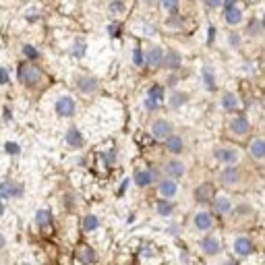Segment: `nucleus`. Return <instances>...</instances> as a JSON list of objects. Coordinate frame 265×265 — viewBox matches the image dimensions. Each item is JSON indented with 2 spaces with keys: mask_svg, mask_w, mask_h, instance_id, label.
I'll use <instances>...</instances> for the list:
<instances>
[{
  "mask_svg": "<svg viewBox=\"0 0 265 265\" xmlns=\"http://www.w3.org/2000/svg\"><path fill=\"white\" fill-rule=\"evenodd\" d=\"M17 79H19V83L23 85V87H37L39 83H42V79H44V75H42V71L35 67V65H29V63H23V65H19V69H17Z\"/></svg>",
  "mask_w": 265,
  "mask_h": 265,
  "instance_id": "obj_1",
  "label": "nucleus"
},
{
  "mask_svg": "<svg viewBox=\"0 0 265 265\" xmlns=\"http://www.w3.org/2000/svg\"><path fill=\"white\" fill-rule=\"evenodd\" d=\"M214 157H216V162H220L222 166H234V164L240 162V151L234 145H226V143L222 145V143H218L214 147Z\"/></svg>",
  "mask_w": 265,
  "mask_h": 265,
  "instance_id": "obj_2",
  "label": "nucleus"
},
{
  "mask_svg": "<svg viewBox=\"0 0 265 265\" xmlns=\"http://www.w3.org/2000/svg\"><path fill=\"white\" fill-rule=\"evenodd\" d=\"M242 178H244V172H242V168H238L236 164H234V166H224V168L218 172V182H220L222 187H226V189L238 187V185L242 182Z\"/></svg>",
  "mask_w": 265,
  "mask_h": 265,
  "instance_id": "obj_3",
  "label": "nucleus"
},
{
  "mask_svg": "<svg viewBox=\"0 0 265 265\" xmlns=\"http://www.w3.org/2000/svg\"><path fill=\"white\" fill-rule=\"evenodd\" d=\"M162 172H164V176L178 180V178H182V176L187 174V164L180 160V157L168 155L166 160L162 162Z\"/></svg>",
  "mask_w": 265,
  "mask_h": 265,
  "instance_id": "obj_4",
  "label": "nucleus"
},
{
  "mask_svg": "<svg viewBox=\"0 0 265 265\" xmlns=\"http://www.w3.org/2000/svg\"><path fill=\"white\" fill-rule=\"evenodd\" d=\"M149 133H151V137L155 141H164L174 133V125L168 118H155L149 125Z\"/></svg>",
  "mask_w": 265,
  "mask_h": 265,
  "instance_id": "obj_5",
  "label": "nucleus"
},
{
  "mask_svg": "<svg viewBox=\"0 0 265 265\" xmlns=\"http://www.w3.org/2000/svg\"><path fill=\"white\" fill-rule=\"evenodd\" d=\"M73 81H75V87L79 89V93H83V95H95V93L99 91V83H97V79L91 77V75L79 73V75L73 77Z\"/></svg>",
  "mask_w": 265,
  "mask_h": 265,
  "instance_id": "obj_6",
  "label": "nucleus"
},
{
  "mask_svg": "<svg viewBox=\"0 0 265 265\" xmlns=\"http://www.w3.org/2000/svg\"><path fill=\"white\" fill-rule=\"evenodd\" d=\"M228 133H230L232 137H238V139L247 137V135L251 133V123H249V118H247L244 114L232 116V118L228 120Z\"/></svg>",
  "mask_w": 265,
  "mask_h": 265,
  "instance_id": "obj_7",
  "label": "nucleus"
},
{
  "mask_svg": "<svg viewBox=\"0 0 265 265\" xmlns=\"http://www.w3.org/2000/svg\"><path fill=\"white\" fill-rule=\"evenodd\" d=\"M23 195H25L23 182H17L11 178L0 182V199H21Z\"/></svg>",
  "mask_w": 265,
  "mask_h": 265,
  "instance_id": "obj_8",
  "label": "nucleus"
},
{
  "mask_svg": "<svg viewBox=\"0 0 265 265\" xmlns=\"http://www.w3.org/2000/svg\"><path fill=\"white\" fill-rule=\"evenodd\" d=\"M54 112H56V116H60V118H71V116H75V112H77V101H75L71 95H60V97L56 99V104H54Z\"/></svg>",
  "mask_w": 265,
  "mask_h": 265,
  "instance_id": "obj_9",
  "label": "nucleus"
},
{
  "mask_svg": "<svg viewBox=\"0 0 265 265\" xmlns=\"http://www.w3.org/2000/svg\"><path fill=\"white\" fill-rule=\"evenodd\" d=\"M214 224H216V220H214V214H211V211H207V209H203V211H197V214H195V218H193V226H195V230H199V232H203V234L211 232V228H214Z\"/></svg>",
  "mask_w": 265,
  "mask_h": 265,
  "instance_id": "obj_10",
  "label": "nucleus"
},
{
  "mask_svg": "<svg viewBox=\"0 0 265 265\" xmlns=\"http://www.w3.org/2000/svg\"><path fill=\"white\" fill-rule=\"evenodd\" d=\"M232 209H234V203L228 195H218L211 199V214L214 216H228L232 214Z\"/></svg>",
  "mask_w": 265,
  "mask_h": 265,
  "instance_id": "obj_11",
  "label": "nucleus"
},
{
  "mask_svg": "<svg viewBox=\"0 0 265 265\" xmlns=\"http://www.w3.org/2000/svg\"><path fill=\"white\" fill-rule=\"evenodd\" d=\"M199 247H201V253L205 257H218L222 253V244H220V240L214 234H205L199 240Z\"/></svg>",
  "mask_w": 265,
  "mask_h": 265,
  "instance_id": "obj_12",
  "label": "nucleus"
},
{
  "mask_svg": "<svg viewBox=\"0 0 265 265\" xmlns=\"http://www.w3.org/2000/svg\"><path fill=\"white\" fill-rule=\"evenodd\" d=\"M133 182H135L139 189H147V187H151L153 182H157V172L151 170V168H139V170H135V174H133Z\"/></svg>",
  "mask_w": 265,
  "mask_h": 265,
  "instance_id": "obj_13",
  "label": "nucleus"
},
{
  "mask_svg": "<svg viewBox=\"0 0 265 265\" xmlns=\"http://www.w3.org/2000/svg\"><path fill=\"white\" fill-rule=\"evenodd\" d=\"M232 251H234V255L238 259H244V257L255 253V244H253V240L249 236H236L234 242H232Z\"/></svg>",
  "mask_w": 265,
  "mask_h": 265,
  "instance_id": "obj_14",
  "label": "nucleus"
},
{
  "mask_svg": "<svg viewBox=\"0 0 265 265\" xmlns=\"http://www.w3.org/2000/svg\"><path fill=\"white\" fill-rule=\"evenodd\" d=\"M157 193H160L164 199H174L178 195V180L174 178H157Z\"/></svg>",
  "mask_w": 265,
  "mask_h": 265,
  "instance_id": "obj_15",
  "label": "nucleus"
},
{
  "mask_svg": "<svg viewBox=\"0 0 265 265\" xmlns=\"http://www.w3.org/2000/svg\"><path fill=\"white\" fill-rule=\"evenodd\" d=\"M162 63H164V48L151 46L145 50V65L149 69H162Z\"/></svg>",
  "mask_w": 265,
  "mask_h": 265,
  "instance_id": "obj_16",
  "label": "nucleus"
},
{
  "mask_svg": "<svg viewBox=\"0 0 265 265\" xmlns=\"http://www.w3.org/2000/svg\"><path fill=\"white\" fill-rule=\"evenodd\" d=\"M162 143H164V149L168 151V155L178 157L180 153H185V139H182L180 135H176V133H172V135H170L168 139H164Z\"/></svg>",
  "mask_w": 265,
  "mask_h": 265,
  "instance_id": "obj_17",
  "label": "nucleus"
},
{
  "mask_svg": "<svg viewBox=\"0 0 265 265\" xmlns=\"http://www.w3.org/2000/svg\"><path fill=\"white\" fill-rule=\"evenodd\" d=\"M182 67V54L178 50L170 48V50H164V63H162V69H168V71H178Z\"/></svg>",
  "mask_w": 265,
  "mask_h": 265,
  "instance_id": "obj_18",
  "label": "nucleus"
},
{
  "mask_svg": "<svg viewBox=\"0 0 265 265\" xmlns=\"http://www.w3.org/2000/svg\"><path fill=\"white\" fill-rule=\"evenodd\" d=\"M193 197H195V201H197L199 205H209L211 199H214V189H211L209 182H201V185L195 187Z\"/></svg>",
  "mask_w": 265,
  "mask_h": 265,
  "instance_id": "obj_19",
  "label": "nucleus"
},
{
  "mask_svg": "<svg viewBox=\"0 0 265 265\" xmlns=\"http://www.w3.org/2000/svg\"><path fill=\"white\" fill-rule=\"evenodd\" d=\"M65 141H67V145L71 149H81L85 145V137H83V133L77 127H69L67 135H65Z\"/></svg>",
  "mask_w": 265,
  "mask_h": 265,
  "instance_id": "obj_20",
  "label": "nucleus"
},
{
  "mask_svg": "<svg viewBox=\"0 0 265 265\" xmlns=\"http://www.w3.org/2000/svg\"><path fill=\"white\" fill-rule=\"evenodd\" d=\"M176 211V203L172 199H157L155 201V214L160 216V218H170L172 214Z\"/></svg>",
  "mask_w": 265,
  "mask_h": 265,
  "instance_id": "obj_21",
  "label": "nucleus"
},
{
  "mask_svg": "<svg viewBox=\"0 0 265 265\" xmlns=\"http://www.w3.org/2000/svg\"><path fill=\"white\" fill-rule=\"evenodd\" d=\"M249 155L255 162H263L265 160V139H261V137L253 139L249 143Z\"/></svg>",
  "mask_w": 265,
  "mask_h": 265,
  "instance_id": "obj_22",
  "label": "nucleus"
},
{
  "mask_svg": "<svg viewBox=\"0 0 265 265\" xmlns=\"http://www.w3.org/2000/svg\"><path fill=\"white\" fill-rule=\"evenodd\" d=\"M224 21L232 27L240 25L242 23V9L236 5V7H224Z\"/></svg>",
  "mask_w": 265,
  "mask_h": 265,
  "instance_id": "obj_23",
  "label": "nucleus"
},
{
  "mask_svg": "<svg viewBox=\"0 0 265 265\" xmlns=\"http://www.w3.org/2000/svg\"><path fill=\"white\" fill-rule=\"evenodd\" d=\"M220 108L224 112H236V108H238V95L234 91H224V95L220 99Z\"/></svg>",
  "mask_w": 265,
  "mask_h": 265,
  "instance_id": "obj_24",
  "label": "nucleus"
},
{
  "mask_svg": "<svg viewBox=\"0 0 265 265\" xmlns=\"http://www.w3.org/2000/svg\"><path fill=\"white\" fill-rule=\"evenodd\" d=\"M201 79H203V87H205L207 91H216V73H214V69H211L209 65L203 67Z\"/></svg>",
  "mask_w": 265,
  "mask_h": 265,
  "instance_id": "obj_25",
  "label": "nucleus"
},
{
  "mask_svg": "<svg viewBox=\"0 0 265 265\" xmlns=\"http://www.w3.org/2000/svg\"><path fill=\"white\" fill-rule=\"evenodd\" d=\"M189 99H191V97H189L187 91H172V95H170V99H168V106H170L172 110H178V108H182V106H187Z\"/></svg>",
  "mask_w": 265,
  "mask_h": 265,
  "instance_id": "obj_26",
  "label": "nucleus"
},
{
  "mask_svg": "<svg viewBox=\"0 0 265 265\" xmlns=\"http://www.w3.org/2000/svg\"><path fill=\"white\" fill-rule=\"evenodd\" d=\"M77 259H79L81 263H85V265H89V263H93V261L97 259V255L93 253V249H91V247H87V244H79V247H77Z\"/></svg>",
  "mask_w": 265,
  "mask_h": 265,
  "instance_id": "obj_27",
  "label": "nucleus"
},
{
  "mask_svg": "<svg viewBox=\"0 0 265 265\" xmlns=\"http://www.w3.org/2000/svg\"><path fill=\"white\" fill-rule=\"evenodd\" d=\"M33 222H35V226H37L39 230H42V228H48L50 222H52V211H50V209H37Z\"/></svg>",
  "mask_w": 265,
  "mask_h": 265,
  "instance_id": "obj_28",
  "label": "nucleus"
},
{
  "mask_svg": "<svg viewBox=\"0 0 265 265\" xmlns=\"http://www.w3.org/2000/svg\"><path fill=\"white\" fill-rule=\"evenodd\" d=\"M85 52H87V42L83 37H77L73 42V48H71V56L77 58V60H81L85 56Z\"/></svg>",
  "mask_w": 265,
  "mask_h": 265,
  "instance_id": "obj_29",
  "label": "nucleus"
},
{
  "mask_svg": "<svg viewBox=\"0 0 265 265\" xmlns=\"http://www.w3.org/2000/svg\"><path fill=\"white\" fill-rule=\"evenodd\" d=\"M81 228H83V232H95V230L99 228V218H97L95 214H87V216H83Z\"/></svg>",
  "mask_w": 265,
  "mask_h": 265,
  "instance_id": "obj_30",
  "label": "nucleus"
},
{
  "mask_svg": "<svg viewBox=\"0 0 265 265\" xmlns=\"http://www.w3.org/2000/svg\"><path fill=\"white\" fill-rule=\"evenodd\" d=\"M147 97H149V99H153L155 104H162V101L166 99L164 87H162V85H157V83H155V85H151V87L147 89Z\"/></svg>",
  "mask_w": 265,
  "mask_h": 265,
  "instance_id": "obj_31",
  "label": "nucleus"
},
{
  "mask_svg": "<svg viewBox=\"0 0 265 265\" xmlns=\"http://www.w3.org/2000/svg\"><path fill=\"white\" fill-rule=\"evenodd\" d=\"M21 50H23V56H25L27 60H31V63H35V60L42 58V52H39L35 46H31V44H25Z\"/></svg>",
  "mask_w": 265,
  "mask_h": 265,
  "instance_id": "obj_32",
  "label": "nucleus"
},
{
  "mask_svg": "<svg viewBox=\"0 0 265 265\" xmlns=\"http://www.w3.org/2000/svg\"><path fill=\"white\" fill-rule=\"evenodd\" d=\"M160 7H162L168 15H178L180 0H160Z\"/></svg>",
  "mask_w": 265,
  "mask_h": 265,
  "instance_id": "obj_33",
  "label": "nucleus"
},
{
  "mask_svg": "<svg viewBox=\"0 0 265 265\" xmlns=\"http://www.w3.org/2000/svg\"><path fill=\"white\" fill-rule=\"evenodd\" d=\"M247 33H249L251 37H261V35H263L261 21H257V19H251V21H249V25H247Z\"/></svg>",
  "mask_w": 265,
  "mask_h": 265,
  "instance_id": "obj_34",
  "label": "nucleus"
},
{
  "mask_svg": "<svg viewBox=\"0 0 265 265\" xmlns=\"http://www.w3.org/2000/svg\"><path fill=\"white\" fill-rule=\"evenodd\" d=\"M133 65L137 69H141L145 65V50H141V46H135L133 48Z\"/></svg>",
  "mask_w": 265,
  "mask_h": 265,
  "instance_id": "obj_35",
  "label": "nucleus"
},
{
  "mask_svg": "<svg viewBox=\"0 0 265 265\" xmlns=\"http://www.w3.org/2000/svg\"><path fill=\"white\" fill-rule=\"evenodd\" d=\"M108 11H110L112 15H123V13L127 11V3H125V0H112L110 7H108Z\"/></svg>",
  "mask_w": 265,
  "mask_h": 265,
  "instance_id": "obj_36",
  "label": "nucleus"
},
{
  "mask_svg": "<svg viewBox=\"0 0 265 265\" xmlns=\"http://www.w3.org/2000/svg\"><path fill=\"white\" fill-rule=\"evenodd\" d=\"M240 44H242L240 33H238V31H230V33H228V46H230L232 50H238V48H240Z\"/></svg>",
  "mask_w": 265,
  "mask_h": 265,
  "instance_id": "obj_37",
  "label": "nucleus"
},
{
  "mask_svg": "<svg viewBox=\"0 0 265 265\" xmlns=\"http://www.w3.org/2000/svg\"><path fill=\"white\" fill-rule=\"evenodd\" d=\"M11 83V75L7 67H0V85H9Z\"/></svg>",
  "mask_w": 265,
  "mask_h": 265,
  "instance_id": "obj_38",
  "label": "nucleus"
},
{
  "mask_svg": "<svg viewBox=\"0 0 265 265\" xmlns=\"http://www.w3.org/2000/svg\"><path fill=\"white\" fill-rule=\"evenodd\" d=\"M120 23H110L108 25V33H110V37H120Z\"/></svg>",
  "mask_w": 265,
  "mask_h": 265,
  "instance_id": "obj_39",
  "label": "nucleus"
},
{
  "mask_svg": "<svg viewBox=\"0 0 265 265\" xmlns=\"http://www.w3.org/2000/svg\"><path fill=\"white\" fill-rule=\"evenodd\" d=\"M203 5H205V9H209V11H216V9L222 7V0H203Z\"/></svg>",
  "mask_w": 265,
  "mask_h": 265,
  "instance_id": "obj_40",
  "label": "nucleus"
},
{
  "mask_svg": "<svg viewBox=\"0 0 265 265\" xmlns=\"http://www.w3.org/2000/svg\"><path fill=\"white\" fill-rule=\"evenodd\" d=\"M166 23H168V27H176V29H178V27H182V21H180V17H178V15H170V19H168Z\"/></svg>",
  "mask_w": 265,
  "mask_h": 265,
  "instance_id": "obj_41",
  "label": "nucleus"
},
{
  "mask_svg": "<svg viewBox=\"0 0 265 265\" xmlns=\"http://www.w3.org/2000/svg\"><path fill=\"white\" fill-rule=\"evenodd\" d=\"M5 151L11 153V155H17V153L21 151V147H19L17 143H5Z\"/></svg>",
  "mask_w": 265,
  "mask_h": 265,
  "instance_id": "obj_42",
  "label": "nucleus"
},
{
  "mask_svg": "<svg viewBox=\"0 0 265 265\" xmlns=\"http://www.w3.org/2000/svg\"><path fill=\"white\" fill-rule=\"evenodd\" d=\"M143 106H145V110H149V112H153V110L160 108V104H155V101H153V99H149V97L143 101Z\"/></svg>",
  "mask_w": 265,
  "mask_h": 265,
  "instance_id": "obj_43",
  "label": "nucleus"
},
{
  "mask_svg": "<svg viewBox=\"0 0 265 265\" xmlns=\"http://www.w3.org/2000/svg\"><path fill=\"white\" fill-rule=\"evenodd\" d=\"M101 157H104V162L108 164V166H112V164H114V151H108V153H104Z\"/></svg>",
  "mask_w": 265,
  "mask_h": 265,
  "instance_id": "obj_44",
  "label": "nucleus"
},
{
  "mask_svg": "<svg viewBox=\"0 0 265 265\" xmlns=\"http://www.w3.org/2000/svg\"><path fill=\"white\" fill-rule=\"evenodd\" d=\"M207 33H209V35H207V44H214V37H216V27H214V25H209V27H207Z\"/></svg>",
  "mask_w": 265,
  "mask_h": 265,
  "instance_id": "obj_45",
  "label": "nucleus"
},
{
  "mask_svg": "<svg viewBox=\"0 0 265 265\" xmlns=\"http://www.w3.org/2000/svg\"><path fill=\"white\" fill-rule=\"evenodd\" d=\"M3 114H5V123H11V120H13V112H11V108H5V110H3Z\"/></svg>",
  "mask_w": 265,
  "mask_h": 265,
  "instance_id": "obj_46",
  "label": "nucleus"
},
{
  "mask_svg": "<svg viewBox=\"0 0 265 265\" xmlns=\"http://www.w3.org/2000/svg\"><path fill=\"white\" fill-rule=\"evenodd\" d=\"M5 247H7V236H5L3 232H0V253L5 251Z\"/></svg>",
  "mask_w": 265,
  "mask_h": 265,
  "instance_id": "obj_47",
  "label": "nucleus"
},
{
  "mask_svg": "<svg viewBox=\"0 0 265 265\" xmlns=\"http://www.w3.org/2000/svg\"><path fill=\"white\" fill-rule=\"evenodd\" d=\"M238 0H222V7H236Z\"/></svg>",
  "mask_w": 265,
  "mask_h": 265,
  "instance_id": "obj_48",
  "label": "nucleus"
},
{
  "mask_svg": "<svg viewBox=\"0 0 265 265\" xmlns=\"http://www.w3.org/2000/svg\"><path fill=\"white\" fill-rule=\"evenodd\" d=\"M168 234L170 236H176L178 234V226H168Z\"/></svg>",
  "mask_w": 265,
  "mask_h": 265,
  "instance_id": "obj_49",
  "label": "nucleus"
},
{
  "mask_svg": "<svg viewBox=\"0 0 265 265\" xmlns=\"http://www.w3.org/2000/svg\"><path fill=\"white\" fill-rule=\"evenodd\" d=\"M129 182H131V180H127V178H125V180H123V187H120V191H118V193H125V191H127V187H129Z\"/></svg>",
  "mask_w": 265,
  "mask_h": 265,
  "instance_id": "obj_50",
  "label": "nucleus"
},
{
  "mask_svg": "<svg viewBox=\"0 0 265 265\" xmlns=\"http://www.w3.org/2000/svg\"><path fill=\"white\" fill-rule=\"evenodd\" d=\"M5 216V203H3V199H0V218Z\"/></svg>",
  "mask_w": 265,
  "mask_h": 265,
  "instance_id": "obj_51",
  "label": "nucleus"
},
{
  "mask_svg": "<svg viewBox=\"0 0 265 265\" xmlns=\"http://www.w3.org/2000/svg\"><path fill=\"white\" fill-rule=\"evenodd\" d=\"M259 21H261V27H263V31H265V13H263V17H261Z\"/></svg>",
  "mask_w": 265,
  "mask_h": 265,
  "instance_id": "obj_52",
  "label": "nucleus"
},
{
  "mask_svg": "<svg viewBox=\"0 0 265 265\" xmlns=\"http://www.w3.org/2000/svg\"><path fill=\"white\" fill-rule=\"evenodd\" d=\"M222 265H236L234 261H226V263H222Z\"/></svg>",
  "mask_w": 265,
  "mask_h": 265,
  "instance_id": "obj_53",
  "label": "nucleus"
},
{
  "mask_svg": "<svg viewBox=\"0 0 265 265\" xmlns=\"http://www.w3.org/2000/svg\"><path fill=\"white\" fill-rule=\"evenodd\" d=\"M153 3V0H145V5H151Z\"/></svg>",
  "mask_w": 265,
  "mask_h": 265,
  "instance_id": "obj_54",
  "label": "nucleus"
},
{
  "mask_svg": "<svg viewBox=\"0 0 265 265\" xmlns=\"http://www.w3.org/2000/svg\"><path fill=\"white\" fill-rule=\"evenodd\" d=\"M263 106H265V101H263Z\"/></svg>",
  "mask_w": 265,
  "mask_h": 265,
  "instance_id": "obj_55",
  "label": "nucleus"
},
{
  "mask_svg": "<svg viewBox=\"0 0 265 265\" xmlns=\"http://www.w3.org/2000/svg\"><path fill=\"white\" fill-rule=\"evenodd\" d=\"M83 265H85V263H83Z\"/></svg>",
  "mask_w": 265,
  "mask_h": 265,
  "instance_id": "obj_56",
  "label": "nucleus"
}]
</instances>
